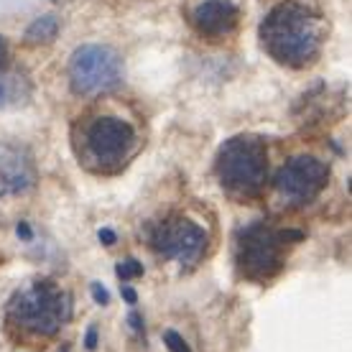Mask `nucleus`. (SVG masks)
<instances>
[{
    "mask_svg": "<svg viewBox=\"0 0 352 352\" xmlns=\"http://www.w3.org/2000/svg\"><path fill=\"white\" fill-rule=\"evenodd\" d=\"M120 82H123V62L110 46L85 44L72 54L69 85L74 95H102L115 89Z\"/></svg>",
    "mask_w": 352,
    "mask_h": 352,
    "instance_id": "423d86ee",
    "label": "nucleus"
},
{
    "mask_svg": "<svg viewBox=\"0 0 352 352\" xmlns=\"http://www.w3.org/2000/svg\"><path fill=\"white\" fill-rule=\"evenodd\" d=\"M16 232H18V238H23V240H31V228H28L26 222H18Z\"/></svg>",
    "mask_w": 352,
    "mask_h": 352,
    "instance_id": "aec40b11",
    "label": "nucleus"
},
{
    "mask_svg": "<svg viewBox=\"0 0 352 352\" xmlns=\"http://www.w3.org/2000/svg\"><path fill=\"white\" fill-rule=\"evenodd\" d=\"M100 240H102V243H105V245H113L115 243V232L113 230H100Z\"/></svg>",
    "mask_w": 352,
    "mask_h": 352,
    "instance_id": "412c9836",
    "label": "nucleus"
},
{
    "mask_svg": "<svg viewBox=\"0 0 352 352\" xmlns=\"http://www.w3.org/2000/svg\"><path fill=\"white\" fill-rule=\"evenodd\" d=\"M164 342H166L168 352H192L189 344L184 342V337L179 335V332H174V329H166V332H164Z\"/></svg>",
    "mask_w": 352,
    "mask_h": 352,
    "instance_id": "4468645a",
    "label": "nucleus"
},
{
    "mask_svg": "<svg viewBox=\"0 0 352 352\" xmlns=\"http://www.w3.org/2000/svg\"><path fill=\"white\" fill-rule=\"evenodd\" d=\"M304 238L301 230H273L265 222L250 225L238 238V261L240 273L250 281H271L283 265V248L286 243H299Z\"/></svg>",
    "mask_w": 352,
    "mask_h": 352,
    "instance_id": "39448f33",
    "label": "nucleus"
},
{
    "mask_svg": "<svg viewBox=\"0 0 352 352\" xmlns=\"http://www.w3.org/2000/svg\"><path fill=\"white\" fill-rule=\"evenodd\" d=\"M85 347H87V350H95V347H97V329H95V327H89V329H87V337H85Z\"/></svg>",
    "mask_w": 352,
    "mask_h": 352,
    "instance_id": "f3484780",
    "label": "nucleus"
},
{
    "mask_svg": "<svg viewBox=\"0 0 352 352\" xmlns=\"http://www.w3.org/2000/svg\"><path fill=\"white\" fill-rule=\"evenodd\" d=\"M123 299L128 301V304H138V294H135L131 286H123Z\"/></svg>",
    "mask_w": 352,
    "mask_h": 352,
    "instance_id": "6ab92c4d",
    "label": "nucleus"
},
{
    "mask_svg": "<svg viewBox=\"0 0 352 352\" xmlns=\"http://www.w3.org/2000/svg\"><path fill=\"white\" fill-rule=\"evenodd\" d=\"M69 317L72 296L49 278L16 291L6 307V327L18 340H49Z\"/></svg>",
    "mask_w": 352,
    "mask_h": 352,
    "instance_id": "f03ea898",
    "label": "nucleus"
},
{
    "mask_svg": "<svg viewBox=\"0 0 352 352\" xmlns=\"http://www.w3.org/2000/svg\"><path fill=\"white\" fill-rule=\"evenodd\" d=\"M148 245L164 261H176L182 265H194L199 263L207 253L210 245V235L207 230L199 228L197 222L189 217L174 214L166 220L156 222L148 230Z\"/></svg>",
    "mask_w": 352,
    "mask_h": 352,
    "instance_id": "0eeeda50",
    "label": "nucleus"
},
{
    "mask_svg": "<svg viewBox=\"0 0 352 352\" xmlns=\"http://www.w3.org/2000/svg\"><path fill=\"white\" fill-rule=\"evenodd\" d=\"M92 296H95V301H97V304H102V307H105V304H110V294H107L100 283H92Z\"/></svg>",
    "mask_w": 352,
    "mask_h": 352,
    "instance_id": "dca6fc26",
    "label": "nucleus"
},
{
    "mask_svg": "<svg viewBox=\"0 0 352 352\" xmlns=\"http://www.w3.org/2000/svg\"><path fill=\"white\" fill-rule=\"evenodd\" d=\"M263 49L278 64L309 67L324 44V21L307 0H283L261 23Z\"/></svg>",
    "mask_w": 352,
    "mask_h": 352,
    "instance_id": "f257e3e1",
    "label": "nucleus"
},
{
    "mask_svg": "<svg viewBox=\"0 0 352 352\" xmlns=\"http://www.w3.org/2000/svg\"><path fill=\"white\" fill-rule=\"evenodd\" d=\"M217 179L235 199H256L268 182V151L256 135H235L217 153Z\"/></svg>",
    "mask_w": 352,
    "mask_h": 352,
    "instance_id": "20e7f679",
    "label": "nucleus"
},
{
    "mask_svg": "<svg viewBox=\"0 0 352 352\" xmlns=\"http://www.w3.org/2000/svg\"><path fill=\"white\" fill-rule=\"evenodd\" d=\"M0 182H3L8 194H21L26 192L28 186H34V164L21 148L0 146Z\"/></svg>",
    "mask_w": 352,
    "mask_h": 352,
    "instance_id": "9d476101",
    "label": "nucleus"
},
{
    "mask_svg": "<svg viewBox=\"0 0 352 352\" xmlns=\"http://www.w3.org/2000/svg\"><path fill=\"white\" fill-rule=\"evenodd\" d=\"M327 179H329V168L324 161L314 159V156H294L278 168L273 186L283 199V204L304 207L322 194Z\"/></svg>",
    "mask_w": 352,
    "mask_h": 352,
    "instance_id": "6e6552de",
    "label": "nucleus"
},
{
    "mask_svg": "<svg viewBox=\"0 0 352 352\" xmlns=\"http://www.w3.org/2000/svg\"><path fill=\"white\" fill-rule=\"evenodd\" d=\"M128 322H131V327L138 332V335H143V319L141 314H135V311H131V317H128Z\"/></svg>",
    "mask_w": 352,
    "mask_h": 352,
    "instance_id": "a211bd4d",
    "label": "nucleus"
},
{
    "mask_svg": "<svg viewBox=\"0 0 352 352\" xmlns=\"http://www.w3.org/2000/svg\"><path fill=\"white\" fill-rule=\"evenodd\" d=\"M74 151L97 174H115L135 156L138 133L118 115H92L74 128Z\"/></svg>",
    "mask_w": 352,
    "mask_h": 352,
    "instance_id": "7ed1b4c3",
    "label": "nucleus"
},
{
    "mask_svg": "<svg viewBox=\"0 0 352 352\" xmlns=\"http://www.w3.org/2000/svg\"><path fill=\"white\" fill-rule=\"evenodd\" d=\"M31 97V82L23 74H0V110L23 105Z\"/></svg>",
    "mask_w": 352,
    "mask_h": 352,
    "instance_id": "9b49d317",
    "label": "nucleus"
},
{
    "mask_svg": "<svg viewBox=\"0 0 352 352\" xmlns=\"http://www.w3.org/2000/svg\"><path fill=\"white\" fill-rule=\"evenodd\" d=\"M115 273H118V278H120V281L128 283V281H133V278L143 276V265L138 263L135 258H125V261H120V263H118Z\"/></svg>",
    "mask_w": 352,
    "mask_h": 352,
    "instance_id": "ddd939ff",
    "label": "nucleus"
},
{
    "mask_svg": "<svg viewBox=\"0 0 352 352\" xmlns=\"http://www.w3.org/2000/svg\"><path fill=\"white\" fill-rule=\"evenodd\" d=\"M56 31H59V21L54 16H41L26 28V41L28 44H49L56 36Z\"/></svg>",
    "mask_w": 352,
    "mask_h": 352,
    "instance_id": "f8f14e48",
    "label": "nucleus"
},
{
    "mask_svg": "<svg viewBox=\"0 0 352 352\" xmlns=\"http://www.w3.org/2000/svg\"><path fill=\"white\" fill-rule=\"evenodd\" d=\"M8 64H10V46H8V41L0 36V74L8 69Z\"/></svg>",
    "mask_w": 352,
    "mask_h": 352,
    "instance_id": "2eb2a0df",
    "label": "nucleus"
},
{
    "mask_svg": "<svg viewBox=\"0 0 352 352\" xmlns=\"http://www.w3.org/2000/svg\"><path fill=\"white\" fill-rule=\"evenodd\" d=\"M240 23V8L232 0H204L192 10V26L194 31L217 41V38H228Z\"/></svg>",
    "mask_w": 352,
    "mask_h": 352,
    "instance_id": "1a4fd4ad",
    "label": "nucleus"
}]
</instances>
